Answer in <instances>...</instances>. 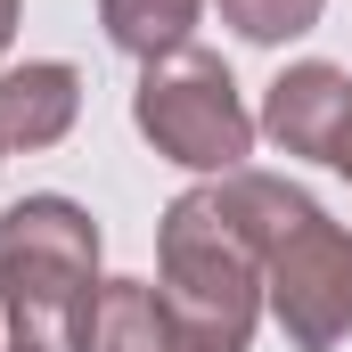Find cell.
Here are the masks:
<instances>
[{
  "label": "cell",
  "instance_id": "4fadbf2b",
  "mask_svg": "<svg viewBox=\"0 0 352 352\" xmlns=\"http://www.w3.org/2000/svg\"><path fill=\"white\" fill-rule=\"evenodd\" d=\"M16 352H25V344H16Z\"/></svg>",
  "mask_w": 352,
  "mask_h": 352
},
{
  "label": "cell",
  "instance_id": "ba28073f",
  "mask_svg": "<svg viewBox=\"0 0 352 352\" xmlns=\"http://www.w3.org/2000/svg\"><path fill=\"white\" fill-rule=\"evenodd\" d=\"M197 8L205 0H98V25H107V41L115 50H131V58H173L188 50V25H197Z\"/></svg>",
  "mask_w": 352,
  "mask_h": 352
},
{
  "label": "cell",
  "instance_id": "6da1fadb",
  "mask_svg": "<svg viewBox=\"0 0 352 352\" xmlns=\"http://www.w3.org/2000/svg\"><path fill=\"white\" fill-rule=\"evenodd\" d=\"M311 197L263 173H221L164 213V311L180 344L246 352L263 311V263Z\"/></svg>",
  "mask_w": 352,
  "mask_h": 352
},
{
  "label": "cell",
  "instance_id": "9c48e42d",
  "mask_svg": "<svg viewBox=\"0 0 352 352\" xmlns=\"http://www.w3.org/2000/svg\"><path fill=\"white\" fill-rule=\"evenodd\" d=\"M213 8H221V25H230L238 41L278 50V41H295V33H311L328 0H213Z\"/></svg>",
  "mask_w": 352,
  "mask_h": 352
},
{
  "label": "cell",
  "instance_id": "7a4b0ae2",
  "mask_svg": "<svg viewBox=\"0 0 352 352\" xmlns=\"http://www.w3.org/2000/svg\"><path fill=\"white\" fill-rule=\"evenodd\" d=\"M98 295V230L74 197H16L0 213V311L25 352H74Z\"/></svg>",
  "mask_w": 352,
  "mask_h": 352
},
{
  "label": "cell",
  "instance_id": "5b68a950",
  "mask_svg": "<svg viewBox=\"0 0 352 352\" xmlns=\"http://www.w3.org/2000/svg\"><path fill=\"white\" fill-rule=\"evenodd\" d=\"M263 131L287 148V156H336V140L352 131V74L344 66H328V58H303V66H287L263 98Z\"/></svg>",
  "mask_w": 352,
  "mask_h": 352
},
{
  "label": "cell",
  "instance_id": "7c38bea8",
  "mask_svg": "<svg viewBox=\"0 0 352 352\" xmlns=\"http://www.w3.org/2000/svg\"><path fill=\"white\" fill-rule=\"evenodd\" d=\"M0 156H8V148H0Z\"/></svg>",
  "mask_w": 352,
  "mask_h": 352
},
{
  "label": "cell",
  "instance_id": "8992f818",
  "mask_svg": "<svg viewBox=\"0 0 352 352\" xmlns=\"http://www.w3.org/2000/svg\"><path fill=\"white\" fill-rule=\"evenodd\" d=\"M74 107H82V74L66 58H33V66H8L0 74V148L33 156V148H58L74 131Z\"/></svg>",
  "mask_w": 352,
  "mask_h": 352
},
{
  "label": "cell",
  "instance_id": "52a82bcc",
  "mask_svg": "<svg viewBox=\"0 0 352 352\" xmlns=\"http://www.w3.org/2000/svg\"><path fill=\"white\" fill-rule=\"evenodd\" d=\"M74 352H173V311L164 287L148 278H107L82 311V344Z\"/></svg>",
  "mask_w": 352,
  "mask_h": 352
},
{
  "label": "cell",
  "instance_id": "3957f363",
  "mask_svg": "<svg viewBox=\"0 0 352 352\" xmlns=\"http://www.w3.org/2000/svg\"><path fill=\"white\" fill-rule=\"evenodd\" d=\"M131 123L156 140V156H173L188 173H246V156H254V115L213 50L156 58L131 90Z\"/></svg>",
  "mask_w": 352,
  "mask_h": 352
},
{
  "label": "cell",
  "instance_id": "277c9868",
  "mask_svg": "<svg viewBox=\"0 0 352 352\" xmlns=\"http://www.w3.org/2000/svg\"><path fill=\"white\" fill-rule=\"evenodd\" d=\"M263 311L287 328L295 352H336L352 336V230L303 205L263 263Z\"/></svg>",
  "mask_w": 352,
  "mask_h": 352
},
{
  "label": "cell",
  "instance_id": "8fae6325",
  "mask_svg": "<svg viewBox=\"0 0 352 352\" xmlns=\"http://www.w3.org/2000/svg\"><path fill=\"white\" fill-rule=\"evenodd\" d=\"M8 33H16V0H0V50H8Z\"/></svg>",
  "mask_w": 352,
  "mask_h": 352
},
{
  "label": "cell",
  "instance_id": "30bf717a",
  "mask_svg": "<svg viewBox=\"0 0 352 352\" xmlns=\"http://www.w3.org/2000/svg\"><path fill=\"white\" fill-rule=\"evenodd\" d=\"M328 164H336V173L352 180V131H344V140H336V156H328Z\"/></svg>",
  "mask_w": 352,
  "mask_h": 352
}]
</instances>
